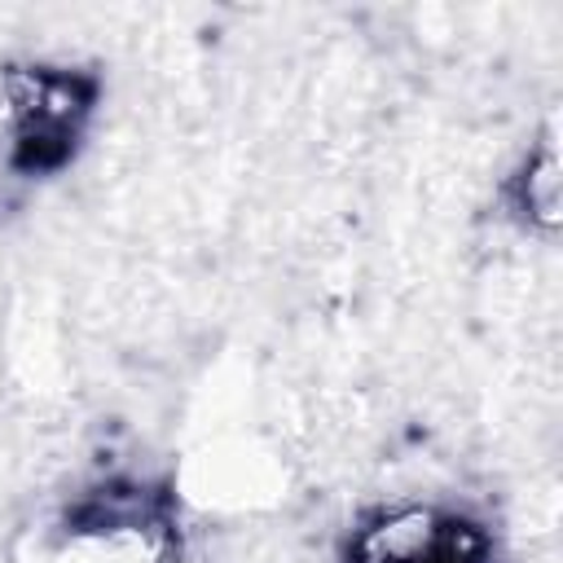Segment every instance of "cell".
Masks as SVG:
<instances>
[{"instance_id": "obj_3", "label": "cell", "mask_w": 563, "mask_h": 563, "mask_svg": "<svg viewBox=\"0 0 563 563\" xmlns=\"http://www.w3.org/2000/svg\"><path fill=\"white\" fill-rule=\"evenodd\" d=\"M339 563H497V532L453 501H387L347 523Z\"/></svg>"}, {"instance_id": "obj_2", "label": "cell", "mask_w": 563, "mask_h": 563, "mask_svg": "<svg viewBox=\"0 0 563 563\" xmlns=\"http://www.w3.org/2000/svg\"><path fill=\"white\" fill-rule=\"evenodd\" d=\"M101 97V75L79 66H9L0 70V167L13 180L62 172Z\"/></svg>"}, {"instance_id": "obj_4", "label": "cell", "mask_w": 563, "mask_h": 563, "mask_svg": "<svg viewBox=\"0 0 563 563\" xmlns=\"http://www.w3.org/2000/svg\"><path fill=\"white\" fill-rule=\"evenodd\" d=\"M506 198H510V211L523 220V229H554V220H559V158H554L550 136H541V145L510 176Z\"/></svg>"}, {"instance_id": "obj_1", "label": "cell", "mask_w": 563, "mask_h": 563, "mask_svg": "<svg viewBox=\"0 0 563 563\" xmlns=\"http://www.w3.org/2000/svg\"><path fill=\"white\" fill-rule=\"evenodd\" d=\"M9 563H198L185 501L158 475H97L40 506Z\"/></svg>"}]
</instances>
